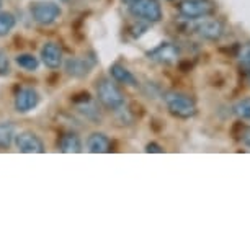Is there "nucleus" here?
<instances>
[{"mask_svg":"<svg viewBox=\"0 0 250 250\" xmlns=\"http://www.w3.org/2000/svg\"><path fill=\"white\" fill-rule=\"evenodd\" d=\"M234 113H235V116L240 118V120L250 121V98H244V100L235 103Z\"/></svg>","mask_w":250,"mask_h":250,"instance_id":"6ab92c4d","label":"nucleus"},{"mask_svg":"<svg viewBox=\"0 0 250 250\" xmlns=\"http://www.w3.org/2000/svg\"><path fill=\"white\" fill-rule=\"evenodd\" d=\"M77 111L82 113L87 120L90 121H95V123H100L102 121V113H100V108L97 106V103L90 100L88 95H85V100H82L80 103H77Z\"/></svg>","mask_w":250,"mask_h":250,"instance_id":"2eb2a0df","label":"nucleus"},{"mask_svg":"<svg viewBox=\"0 0 250 250\" xmlns=\"http://www.w3.org/2000/svg\"><path fill=\"white\" fill-rule=\"evenodd\" d=\"M129 13L139 21L146 23H159L164 18L159 0H136V2L129 3Z\"/></svg>","mask_w":250,"mask_h":250,"instance_id":"39448f33","label":"nucleus"},{"mask_svg":"<svg viewBox=\"0 0 250 250\" xmlns=\"http://www.w3.org/2000/svg\"><path fill=\"white\" fill-rule=\"evenodd\" d=\"M2 5H3V2H2V0H0V8H2Z\"/></svg>","mask_w":250,"mask_h":250,"instance_id":"393cba45","label":"nucleus"},{"mask_svg":"<svg viewBox=\"0 0 250 250\" xmlns=\"http://www.w3.org/2000/svg\"><path fill=\"white\" fill-rule=\"evenodd\" d=\"M240 143L250 150V128H247V126L242 128V133H240Z\"/></svg>","mask_w":250,"mask_h":250,"instance_id":"4be33fe9","label":"nucleus"},{"mask_svg":"<svg viewBox=\"0 0 250 250\" xmlns=\"http://www.w3.org/2000/svg\"><path fill=\"white\" fill-rule=\"evenodd\" d=\"M218 5L214 0H182L177 5V12L187 20H200V18L213 17Z\"/></svg>","mask_w":250,"mask_h":250,"instance_id":"7ed1b4c3","label":"nucleus"},{"mask_svg":"<svg viewBox=\"0 0 250 250\" xmlns=\"http://www.w3.org/2000/svg\"><path fill=\"white\" fill-rule=\"evenodd\" d=\"M10 72V62H8L7 54L0 49V75H7Z\"/></svg>","mask_w":250,"mask_h":250,"instance_id":"412c9836","label":"nucleus"},{"mask_svg":"<svg viewBox=\"0 0 250 250\" xmlns=\"http://www.w3.org/2000/svg\"><path fill=\"white\" fill-rule=\"evenodd\" d=\"M17 26V18L12 12H0V38H5Z\"/></svg>","mask_w":250,"mask_h":250,"instance_id":"a211bd4d","label":"nucleus"},{"mask_svg":"<svg viewBox=\"0 0 250 250\" xmlns=\"http://www.w3.org/2000/svg\"><path fill=\"white\" fill-rule=\"evenodd\" d=\"M15 64L20 69L28 70V72H36L38 67H40V59L30 53H23L15 56Z\"/></svg>","mask_w":250,"mask_h":250,"instance_id":"f3484780","label":"nucleus"},{"mask_svg":"<svg viewBox=\"0 0 250 250\" xmlns=\"http://www.w3.org/2000/svg\"><path fill=\"white\" fill-rule=\"evenodd\" d=\"M40 105V93L31 87H23L17 92L13 106L17 113H28Z\"/></svg>","mask_w":250,"mask_h":250,"instance_id":"6e6552de","label":"nucleus"},{"mask_svg":"<svg viewBox=\"0 0 250 250\" xmlns=\"http://www.w3.org/2000/svg\"><path fill=\"white\" fill-rule=\"evenodd\" d=\"M15 125L12 121H0V149H8L15 141Z\"/></svg>","mask_w":250,"mask_h":250,"instance_id":"dca6fc26","label":"nucleus"},{"mask_svg":"<svg viewBox=\"0 0 250 250\" xmlns=\"http://www.w3.org/2000/svg\"><path fill=\"white\" fill-rule=\"evenodd\" d=\"M30 15L33 18V21L38 23V25L49 26L62 17V8H61V5H58L56 2H46V0H41V2L31 3Z\"/></svg>","mask_w":250,"mask_h":250,"instance_id":"20e7f679","label":"nucleus"},{"mask_svg":"<svg viewBox=\"0 0 250 250\" xmlns=\"http://www.w3.org/2000/svg\"><path fill=\"white\" fill-rule=\"evenodd\" d=\"M240 64H242V67L245 69V72H247V79H249V83H250V44L249 46H244L242 51H240Z\"/></svg>","mask_w":250,"mask_h":250,"instance_id":"aec40b11","label":"nucleus"},{"mask_svg":"<svg viewBox=\"0 0 250 250\" xmlns=\"http://www.w3.org/2000/svg\"><path fill=\"white\" fill-rule=\"evenodd\" d=\"M164 102L168 113L180 120H190V118H195L198 113L196 102L183 92H167L164 95Z\"/></svg>","mask_w":250,"mask_h":250,"instance_id":"f257e3e1","label":"nucleus"},{"mask_svg":"<svg viewBox=\"0 0 250 250\" xmlns=\"http://www.w3.org/2000/svg\"><path fill=\"white\" fill-rule=\"evenodd\" d=\"M95 92H97V100L102 103L106 110L118 111L120 108L125 106V95H123L121 88L116 85L113 80L103 77L97 80L95 83Z\"/></svg>","mask_w":250,"mask_h":250,"instance_id":"f03ea898","label":"nucleus"},{"mask_svg":"<svg viewBox=\"0 0 250 250\" xmlns=\"http://www.w3.org/2000/svg\"><path fill=\"white\" fill-rule=\"evenodd\" d=\"M13 143L23 154H43L46 150L43 139L33 131H21V133L15 134Z\"/></svg>","mask_w":250,"mask_h":250,"instance_id":"0eeeda50","label":"nucleus"},{"mask_svg":"<svg viewBox=\"0 0 250 250\" xmlns=\"http://www.w3.org/2000/svg\"><path fill=\"white\" fill-rule=\"evenodd\" d=\"M123 3H126V5H129V3H133V2H136V0H121Z\"/></svg>","mask_w":250,"mask_h":250,"instance_id":"b1692460","label":"nucleus"},{"mask_svg":"<svg viewBox=\"0 0 250 250\" xmlns=\"http://www.w3.org/2000/svg\"><path fill=\"white\" fill-rule=\"evenodd\" d=\"M146 152H164V149L160 147L159 144H155V143H150V144H147L146 146Z\"/></svg>","mask_w":250,"mask_h":250,"instance_id":"5701e85b","label":"nucleus"},{"mask_svg":"<svg viewBox=\"0 0 250 250\" xmlns=\"http://www.w3.org/2000/svg\"><path fill=\"white\" fill-rule=\"evenodd\" d=\"M93 67V62L88 58H72V59H67L65 62V72L70 77H75V79H82L88 75V72L92 70Z\"/></svg>","mask_w":250,"mask_h":250,"instance_id":"9b49d317","label":"nucleus"},{"mask_svg":"<svg viewBox=\"0 0 250 250\" xmlns=\"http://www.w3.org/2000/svg\"><path fill=\"white\" fill-rule=\"evenodd\" d=\"M193 25V33H196L198 36L208 41H219L224 35V23L218 20V18H200V20Z\"/></svg>","mask_w":250,"mask_h":250,"instance_id":"423d86ee","label":"nucleus"},{"mask_svg":"<svg viewBox=\"0 0 250 250\" xmlns=\"http://www.w3.org/2000/svg\"><path fill=\"white\" fill-rule=\"evenodd\" d=\"M58 147L64 154H79L82 152V139L75 133H64L58 141Z\"/></svg>","mask_w":250,"mask_h":250,"instance_id":"4468645a","label":"nucleus"},{"mask_svg":"<svg viewBox=\"0 0 250 250\" xmlns=\"http://www.w3.org/2000/svg\"><path fill=\"white\" fill-rule=\"evenodd\" d=\"M41 62L51 70H58L64 62L62 48L58 43H54V41L44 43L43 48H41Z\"/></svg>","mask_w":250,"mask_h":250,"instance_id":"9d476101","label":"nucleus"},{"mask_svg":"<svg viewBox=\"0 0 250 250\" xmlns=\"http://www.w3.org/2000/svg\"><path fill=\"white\" fill-rule=\"evenodd\" d=\"M111 139L103 133H92L87 138V149L92 154H106L111 150Z\"/></svg>","mask_w":250,"mask_h":250,"instance_id":"ddd939ff","label":"nucleus"},{"mask_svg":"<svg viewBox=\"0 0 250 250\" xmlns=\"http://www.w3.org/2000/svg\"><path fill=\"white\" fill-rule=\"evenodd\" d=\"M146 56H147L149 61H154L157 64H173L178 59V48L172 43H160L154 49H150Z\"/></svg>","mask_w":250,"mask_h":250,"instance_id":"1a4fd4ad","label":"nucleus"},{"mask_svg":"<svg viewBox=\"0 0 250 250\" xmlns=\"http://www.w3.org/2000/svg\"><path fill=\"white\" fill-rule=\"evenodd\" d=\"M110 75L115 82H120V83H123V85H128V87H138L139 85V82H138V79L134 77V74L120 62H115V64L110 65Z\"/></svg>","mask_w":250,"mask_h":250,"instance_id":"f8f14e48","label":"nucleus"}]
</instances>
